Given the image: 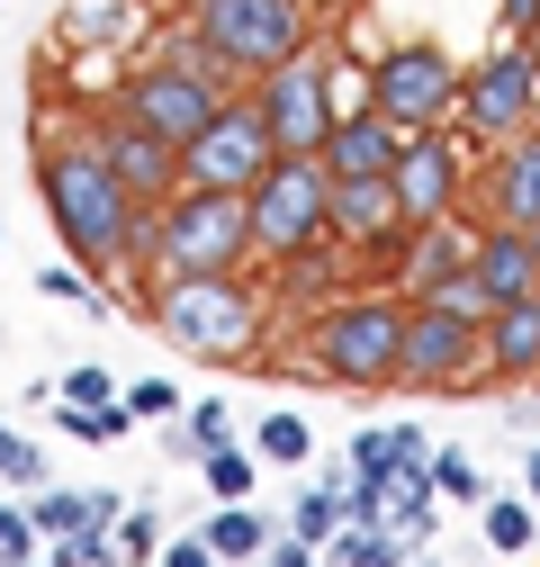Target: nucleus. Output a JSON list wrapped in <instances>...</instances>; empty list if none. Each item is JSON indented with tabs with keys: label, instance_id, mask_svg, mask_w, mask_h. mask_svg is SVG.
Instances as JSON below:
<instances>
[{
	"label": "nucleus",
	"instance_id": "26",
	"mask_svg": "<svg viewBox=\"0 0 540 567\" xmlns=\"http://www.w3.org/2000/svg\"><path fill=\"white\" fill-rule=\"evenodd\" d=\"M252 451H235V442H217L208 460H198V477H208V495H217V505H252Z\"/></svg>",
	"mask_w": 540,
	"mask_h": 567
},
{
	"label": "nucleus",
	"instance_id": "2",
	"mask_svg": "<svg viewBox=\"0 0 540 567\" xmlns=\"http://www.w3.org/2000/svg\"><path fill=\"white\" fill-rule=\"evenodd\" d=\"M261 261L252 244V198L235 189H172L154 217H145V261H135V279H208V270H243Z\"/></svg>",
	"mask_w": 540,
	"mask_h": 567
},
{
	"label": "nucleus",
	"instance_id": "3",
	"mask_svg": "<svg viewBox=\"0 0 540 567\" xmlns=\"http://www.w3.org/2000/svg\"><path fill=\"white\" fill-rule=\"evenodd\" d=\"M396 388L415 396H468L487 388V298L478 279H450L433 298H405V351H396Z\"/></svg>",
	"mask_w": 540,
	"mask_h": 567
},
{
	"label": "nucleus",
	"instance_id": "40",
	"mask_svg": "<svg viewBox=\"0 0 540 567\" xmlns=\"http://www.w3.org/2000/svg\"><path fill=\"white\" fill-rule=\"evenodd\" d=\"M522 486H531V495H540V442H531V451H522Z\"/></svg>",
	"mask_w": 540,
	"mask_h": 567
},
{
	"label": "nucleus",
	"instance_id": "29",
	"mask_svg": "<svg viewBox=\"0 0 540 567\" xmlns=\"http://www.w3.org/2000/svg\"><path fill=\"white\" fill-rule=\"evenodd\" d=\"M487 540H496L505 558L531 549V495H496V505H487Z\"/></svg>",
	"mask_w": 540,
	"mask_h": 567
},
{
	"label": "nucleus",
	"instance_id": "6",
	"mask_svg": "<svg viewBox=\"0 0 540 567\" xmlns=\"http://www.w3.org/2000/svg\"><path fill=\"white\" fill-rule=\"evenodd\" d=\"M396 351H405V298L396 289H343L315 324H307V361L333 379V388H396Z\"/></svg>",
	"mask_w": 540,
	"mask_h": 567
},
{
	"label": "nucleus",
	"instance_id": "20",
	"mask_svg": "<svg viewBox=\"0 0 540 567\" xmlns=\"http://www.w3.org/2000/svg\"><path fill=\"white\" fill-rule=\"evenodd\" d=\"M487 379H540V298L487 316Z\"/></svg>",
	"mask_w": 540,
	"mask_h": 567
},
{
	"label": "nucleus",
	"instance_id": "17",
	"mask_svg": "<svg viewBox=\"0 0 540 567\" xmlns=\"http://www.w3.org/2000/svg\"><path fill=\"white\" fill-rule=\"evenodd\" d=\"M315 154H324L333 181H378V172H396V154H405V126H387V117L361 100V109L333 117V135H324Z\"/></svg>",
	"mask_w": 540,
	"mask_h": 567
},
{
	"label": "nucleus",
	"instance_id": "11",
	"mask_svg": "<svg viewBox=\"0 0 540 567\" xmlns=\"http://www.w3.org/2000/svg\"><path fill=\"white\" fill-rule=\"evenodd\" d=\"M324 207H333V172H324V154H280V163L261 172V189H252V244H261V261L324 244V235H333Z\"/></svg>",
	"mask_w": 540,
	"mask_h": 567
},
{
	"label": "nucleus",
	"instance_id": "36",
	"mask_svg": "<svg viewBox=\"0 0 540 567\" xmlns=\"http://www.w3.org/2000/svg\"><path fill=\"white\" fill-rule=\"evenodd\" d=\"M387 451H396V468H424V460H433L424 423H387Z\"/></svg>",
	"mask_w": 540,
	"mask_h": 567
},
{
	"label": "nucleus",
	"instance_id": "21",
	"mask_svg": "<svg viewBox=\"0 0 540 567\" xmlns=\"http://www.w3.org/2000/svg\"><path fill=\"white\" fill-rule=\"evenodd\" d=\"M198 540H208L226 567H261V549L280 540V532H270V514H252V505H217V523L198 532Z\"/></svg>",
	"mask_w": 540,
	"mask_h": 567
},
{
	"label": "nucleus",
	"instance_id": "14",
	"mask_svg": "<svg viewBox=\"0 0 540 567\" xmlns=\"http://www.w3.org/2000/svg\"><path fill=\"white\" fill-rule=\"evenodd\" d=\"M468 198H478L487 226H540V126L487 145V163L468 172Z\"/></svg>",
	"mask_w": 540,
	"mask_h": 567
},
{
	"label": "nucleus",
	"instance_id": "1",
	"mask_svg": "<svg viewBox=\"0 0 540 567\" xmlns=\"http://www.w3.org/2000/svg\"><path fill=\"white\" fill-rule=\"evenodd\" d=\"M37 198H45L63 252H73L91 279H108V270L135 279V261H145V217H154V207L108 172V154L91 145V126L45 135V145H37Z\"/></svg>",
	"mask_w": 540,
	"mask_h": 567
},
{
	"label": "nucleus",
	"instance_id": "33",
	"mask_svg": "<svg viewBox=\"0 0 540 567\" xmlns=\"http://www.w3.org/2000/svg\"><path fill=\"white\" fill-rule=\"evenodd\" d=\"M126 414H135V423H172V414H180V388H172V379H135V388H126Z\"/></svg>",
	"mask_w": 540,
	"mask_h": 567
},
{
	"label": "nucleus",
	"instance_id": "16",
	"mask_svg": "<svg viewBox=\"0 0 540 567\" xmlns=\"http://www.w3.org/2000/svg\"><path fill=\"white\" fill-rule=\"evenodd\" d=\"M468 279H478L487 316H496V307H522V298H540V244H531V226H478Z\"/></svg>",
	"mask_w": 540,
	"mask_h": 567
},
{
	"label": "nucleus",
	"instance_id": "31",
	"mask_svg": "<svg viewBox=\"0 0 540 567\" xmlns=\"http://www.w3.org/2000/svg\"><path fill=\"white\" fill-rule=\"evenodd\" d=\"M54 405H117V379H108L100 361H82V370L54 379Z\"/></svg>",
	"mask_w": 540,
	"mask_h": 567
},
{
	"label": "nucleus",
	"instance_id": "7",
	"mask_svg": "<svg viewBox=\"0 0 540 567\" xmlns=\"http://www.w3.org/2000/svg\"><path fill=\"white\" fill-rule=\"evenodd\" d=\"M307 37H315L307 0H189V45L208 54L235 91L261 82L270 63H289Z\"/></svg>",
	"mask_w": 540,
	"mask_h": 567
},
{
	"label": "nucleus",
	"instance_id": "10",
	"mask_svg": "<svg viewBox=\"0 0 540 567\" xmlns=\"http://www.w3.org/2000/svg\"><path fill=\"white\" fill-rule=\"evenodd\" d=\"M270 163H280V135H270V117L252 109V91H235V100L180 145V189H235V198H252Z\"/></svg>",
	"mask_w": 540,
	"mask_h": 567
},
{
	"label": "nucleus",
	"instance_id": "22",
	"mask_svg": "<svg viewBox=\"0 0 540 567\" xmlns=\"http://www.w3.org/2000/svg\"><path fill=\"white\" fill-rule=\"evenodd\" d=\"M405 549H415V540L387 532V523H378V532H352V523H343V532L324 540V558H333V567H415Z\"/></svg>",
	"mask_w": 540,
	"mask_h": 567
},
{
	"label": "nucleus",
	"instance_id": "42",
	"mask_svg": "<svg viewBox=\"0 0 540 567\" xmlns=\"http://www.w3.org/2000/svg\"><path fill=\"white\" fill-rule=\"evenodd\" d=\"M45 567H54V558H45Z\"/></svg>",
	"mask_w": 540,
	"mask_h": 567
},
{
	"label": "nucleus",
	"instance_id": "34",
	"mask_svg": "<svg viewBox=\"0 0 540 567\" xmlns=\"http://www.w3.org/2000/svg\"><path fill=\"white\" fill-rule=\"evenodd\" d=\"M352 477H396V451H387V423L352 442Z\"/></svg>",
	"mask_w": 540,
	"mask_h": 567
},
{
	"label": "nucleus",
	"instance_id": "4",
	"mask_svg": "<svg viewBox=\"0 0 540 567\" xmlns=\"http://www.w3.org/2000/svg\"><path fill=\"white\" fill-rule=\"evenodd\" d=\"M145 316L172 351H198V361H243L261 351V324H270V289L243 270H208V279H154L145 289Z\"/></svg>",
	"mask_w": 540,
	"mask_h": 567
},
{
	"label": "nucleus",
	"instance_id": "30",
	"mask_svg": "<svg viewBox=\"0 0 540 567\" xmlns=\"http://www.w3.org/2000/svg\"><path fill=\"white\" fill-rule=\"evenodd\" d=\"M0 477H10V486H28V495L45 486V451H37L28 433H10V423H0Z\"/></svg>",
	"mask_w": 540,
	"mask_h": 567
},
{
	"label": "nucleus",
	"instance_id": "27",
	"mask_svg": "<svg viewBox=\"0 0 540 567\" xmlns=\"http://www.w3.org/2000/svg\"><path fill=\"white\" fill-rule=\"evenodd\" d=\"M424 477H433V495H450V505H487L478 460H459V451H433V460H424Z\"/></svg>",
	"mask_w": 540,
	"mask_h": 567
},
{
	"label": "nucleus",
	"instance_id": "19",
	"mask_svg": "<svg viewBox=\"0 0 540 567\" xmlns=\"http://www.w3.org/2000/svg\"><path fill=\"white\" fill-rule=\"evenodd\" d=\"M468 252H478V235H468L459 217H433V226H405V261H396V298H433V289H450V279L468 270Z\"/></svg>",
	"mask_w": 540,
	"mask_h": 567
},
{
	"label": "nucleus",
	"instance_id": "12",
	"mask_svg": "<svg viewBox=\"0 0 540 567\" xmlns=\"http://www.w3.org/2000/svg\"><path fill=\"white\" fill-rule=\"evenodd\" d=\"M459 126L478 135V145H505V135L540 126V45H531V37L478 54V63L459 73Z\"/></svg>",
	"mask_w": 540,
	"mask_h": 567
},
{
	"label": "nucleus",
	"instance_id": "25",
	"mask_svg": "<svg viewBox=\"0 0 540 567\" xmlns=\"http://www.w3.org/2000/svg\"><path fill=\"white\" fill-rule=\"evenodd\" d=\"M333 532H343V486H307L298 505H289V540H307V549H324Z\"/></svg>",
	"mask_w": 540,
	"mask_h": 567
},
{
	"label": "nucleus",
	"instance_id": "8",
	"mask_svg": "<svg viewBox=\"0 0 540 567\" xmlns=\"http://www.w3.org/2000/svg\"><path fill=\"white\" fill-rule=\"evenodd\" d=\"M252 109L270 117L280 154H315L324 135H333V117H343V109H361V100H343V82H333V54L307 37L289 63H270V73L252 82Z\"/></svg>",
	"mask_w": 540,
	"mask_h": 567
},
{
	"label": "nucleus",
	"instance_id": "35",
	"mask_svg": "<svg viewBox=\"0 0 540 567\" xmlns=\"http://www.w3.org/2000/svg\"><path fill=\"white\" fill-rule=\"evenodd\" d=\"M37 289H45V298H73V307H91V316H100V289H91V279H82V270H45V279H37Z\"/></svg>",
	"mask_w": 540,
	"mask_h": 567
},
{
	"label": "nucleus",
	"instance_id": "38",
	"mask_svg": "<svg viewBox=\"0 0 540 567\" xmlns=\"http://www.w3.org/2000/svg\"><path fill=\"white\" fill-rule=\"evenodd\" d=\"M154 567H226V558H217V549H208V540H172V549H163V558H154Z\"/></svg>",
	"mask_w": 540,
	"mask_h": 567
},
{
	"label": "nucleus",
	"instance_id": "41",
	"mask_svg": "<svg viewBox=\"0 0 540 567\" xmlns=\"http://www.w3.org/2000/svg\"><path fill=\"white\" fill-rule=\"evenodd\" d=\"M531 244H540V226H531Z\"/></svg>",
	"mask_w": 540,
	"mask_h": 567
},
{
	"label": "nucleus",
	"instance_id": "24",
	"mask_svg": "<svg viewBox=\"0 0 540 567\" xmlns=\"http://www.w3.org/2000/svg\"><path fill=\"white\" fill-rule=\"evenodd\" d=\"M307 451H315L307 414H261V423H252V460H270V468H298Z\"/></svg>",
	"mask_w": 540,
	"mask_h": 567
},
{
	"label": "nucleus",
	"instance_id": "23",
	"mask_svg": "<svg viewBox=\"0 0 540 567\" xmlns=\"http://www.w3.org/2000/svg\"><path fill=\"white\" fill-rule=\"evenodd\" d=\"M28 523H37V540L82 532V523H91V486H37V495H28Z\"/></svg>",
	"mask_w": 540,
	"mask_h": 567
},
{
	"label": "nucleus",
	"instance_id": "37",
	"mask_svg": "<svg viewBox=\"0 0 540 567\" xmlns=\"http://www.w3.org/2000/svg\"><path fill=\"white\" fill-rule=\"evenodd\" d=\"M496 28L505 37H540V0H496Z\"/></svg>",
	"mask_w": 540,
	"mask_h": 567
},
{
	"label": "nucleus",
	"instance_id": "39",
	"mask_svg": "<svg viewBox=\"0 0 540 567\" xmlns=\"http://www.w3.org/2000/svg\"><path fill=\"white\" fill-rule=\"evenodd\" d=\"M261 567H315V549H307V540H270Z\"/></svg>",
	"mask_w": 540,
	"mask_h": 567
},
{
	"label": "nucleus",
	"instance_id": "32",
	"mask_svg": "<svg viewBox=\"0 0 540 567\" xmlns=\"http://www.w3.org/2000/svg\"><path fill=\"white\" fill-rule=\"evenodd\" d=\"M0 567H37V523H28V505H0Z\"/></svg>",
	"mask_w": 540,
	"mask_h": 567
},
{
	"label": "nucleus",
	"instance_id": "18",
	"mask_svg": "<svg viewBox=\"0 0 540 567\" xmlns=\"http://www.w3.org/2000/svg\"><path fill=\"white\" fill-rule=\"evenodd\" d=\"M324 226H333V244H343V252H370V244L405 235L396 172H378V181H333V207H324Z\"/></svg>",
	"mask_w": 540,
	"mask_h": 567
},
{
	"label": "nucleus",
	"instance_id": "15",
	"mask_svg": "<svg viewBox=\"0 0 540 567\" xmlns=\"http://www.w3.org/2000/svg\"><path fill=\"white\" fill-rule=\"evenodd\" d=\"M91 145L108 154V172L135 189V198H145V207H163L172 189H180V145H163V135H145V126H135V117H91Z\"/></svg>",
	"mask_w": 540,
	"mask_h": 567
},
{
	"label": "nucleus",
	"instance_id": "9",
	"mask_svg": "<svg viewBox=\"0 0 540 567\" xmlns=\"http://www.w3.org/2000/svg\"><path fill=\"white\" fill-rule=\"evenodd\" d=\"M370 109H378L387 126H405V135L450 126V117H459V63H450V45H433V37L387 45V54L370 63Z\"/></svg>",
	"mask_w": 540,
	"mask_h": 567
},
{
	"label": "nucleus",
	"instance_id": "28",
	"mask_svg": "<svg viewBox=\"0 0 540 567\" xmlns=\"http://www.w3.org/2000/svg\"><path fill=\"white\" fill-rule=\"evenodd\" d=\"M117 558H126V567H154V558H163V514H154V505H126V514H117Z\"/></svg>",
	"mask_w": 540,
	"mask_h": 567
},
{
	"label": "nucleus",
	"instance_id": "5",
	"mask_svg": "<svg viewBox=\"0 0 540 567\" xmlns=\"http://www.w3.org/2000/svg\"><path fill=\"white\" fill-rule=\"evenodd\" d=\"M226 100H235V82H226V73H217V63L198 54L189 37L154 45V54L135 63V73H126L117 91H108V109H117V117H135L145 135H163V145H189V135L208 126Z\"/></svg>",
	"mask_w": 540,
	"mask_h": 567
},
{
	"label": "nucleus",
	"instance_id": "13",
	"mask_svg": "<svg viewBox=\"0 0 540 567\" xmlns=\"http://www.w3.org/2000/svg\"><path fill=\"white\" fill-rule=\"evenodd\" d=\"M459 198H468V154H459V135H450V126L405 135V154H396V207H405V226L459 217Z\"/></svg>",
	"mask_w": 540,
	"mask_h": 567
}]
</instances>
